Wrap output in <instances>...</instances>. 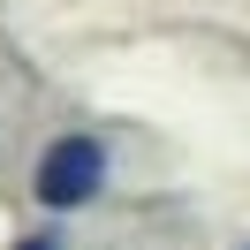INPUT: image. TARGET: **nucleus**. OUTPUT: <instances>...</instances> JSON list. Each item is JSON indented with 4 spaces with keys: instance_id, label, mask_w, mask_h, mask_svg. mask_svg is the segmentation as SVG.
<instances>
[{
    "instance_id": "f257e3e1",
    "label": "nucleus",
    "mask_w": 250,
    "mask_h": 250,
    "mask_svg": "<svg viewBox=\"0 0 250 250\" xmlns=\"http://www.w3.org/2000/svg\"><path fill=\"white\" fill-rule=\"evenodd\" d=\"M106 189V144L99 137H53L38 159V205L46 212H76Z\"/></svg>"
},
{
    "instance_id": "f03ea898",
    "label": "nucleus",
    "mask_w": 250,
    "mask_h": 250,
    "mask_svg": "<svg viewBox=\"0 0 250 250\" xmlns=\"http://www.w3.org/2000/svg\"><path fill=\"white\" fill-rule=\"evenodd\" d=\"M23 250H61V243H46V235H31V243H23Z\"/></svg>"
}]
</instances>
